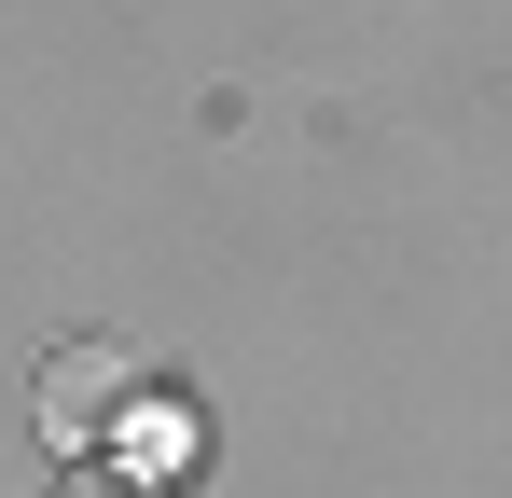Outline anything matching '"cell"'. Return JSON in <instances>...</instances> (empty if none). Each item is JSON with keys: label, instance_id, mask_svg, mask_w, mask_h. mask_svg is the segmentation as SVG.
<instances>
[{"label": "cell", "instance_id": "cell-1", "mask_svg": "<svg viewBox=\"0 0 512 498\" xmlns=\"http://www.w3.org/2000/svg\"><path fill=\"white\" fill-rule=\"evenodd\" d=\"M125 402H139V360H125V346H56V360H42V429H56V443L125 429Z\"/></svg>", "mask_w": 512, "mask_h": 498}, {"label": "cell", "instance_id": "cell-2", "mask_svg": "<svg viewBox=\"0 0 512 498\" xmlns=\"http://www.w3.org/2000/svg\"><path fill=\"white\" fill-rule=\"evenodd\" d=\"M70 498H167V485H153V471H84Z\"/></svg>", "mask_w": 512, "mask_h": 498}]
</instances>
